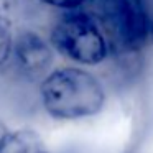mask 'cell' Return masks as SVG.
I'll return each instance as SVG.
<instances>
[{
	"label": "cell",
	"instance_id": "obj_4",
	"mask_svg": "<svg viewBox=\"0 0 153 153\" xmlns=\"http://www.w3.org/2000/svg\"><path fill=\"white\" fill-rule=\"evenodd\" d=\"M0 153H50L41 135L33 128L8 132L0 145Z\"/></svg>",
	"mask_w": 153,
	"mask_h": 153
},
{
	"label": "cell",
	"instance_id": "obj_2",
	"mask_svg": "<svg viewBox=\"0 0 153 153\" xmlns=\"http://www.w3.org/2000/svg\"><path fill=\"white\" fill-rule=\"evenodd\" d=\"M51 46L66 59L94 66L107 58L109 46L92 18L82 13L64 15L51 30Z\"/></svg>",
	"mask_w": 153,
	"mask_h": 153
},
{
	"label": "cell",
	"instance_id": "obj_1",
	"mask_svg": "<svg viewBox=\"0 0 153 153\" xmlns=\"http://www.w3.org/2000/svg\"><path fill=\"white\" fill-rule=\"evenodd\" d=\"M41 104L56 120L92 117L105 104L100 81L79 68H61L50 73L40 86Z\"/></svg>",
	"mask_w": 153,
	"mask_h": 153
},
{
	"label": "cell",
	"instance_id": "obj_5",
	"mask_svg": "<svg viewBox=\"0 0 153 153\" xmlns=\"http://www.w3.org/2000/svg\"><path fill=\"white\" fill-rule=\"evenodd\" d=\"M12 45H13V36L8 23L0 18V66L10 58L12 54Z\"/></svg>",
	"mask_w": 153,
	"mask_h": 153
},
{
	"label": "cell",
	"instance_id": "obj_7",
	"mask_svg": "<svg viewBox=\"0 0 153 153\" xmlns=\"http://www.w3.org/2000/svg\"><path fill=\"white\" fill-rule=\"evenodd\" d=\"M8 132H10V130H7L4 125H2V123H0V145H2V142H4V138L7 137Z\"/></svg>",
	"mask_w": 153,
	"mask_h": 153
},
{
	"label": "cell",
	"instance_id": "obj_3",
	"mask_svg": "<svg viewBox=\"0 0 153 153\" xmlns=\"http://www.w3.org/2000/svg\"><path fill=\"white\" fill-rule=\"evenodd\" d=\"M18 68L28 76H41L53 64V48L38 33L30 30L22 31L12 45Z\"/></svg>",
	"mask_w": 153,
	"mask_h": 153
},
{
	"label": "cell",
	"instance_id": "obj_6",
	"mask_svg": "<svg viewBox=\"0 0 153 153\" xmlns=\"http://www.w3.org/2000/svg\"><path fill=\"white\" fill-rule=\"evenodd\" d=\"M41 4L48 5V7H54V8H64V10H73L77 8L84 0H40Z\"/></svg>",
	"mask_w": 153,
	"mask_h": 153
}]
</instances>
